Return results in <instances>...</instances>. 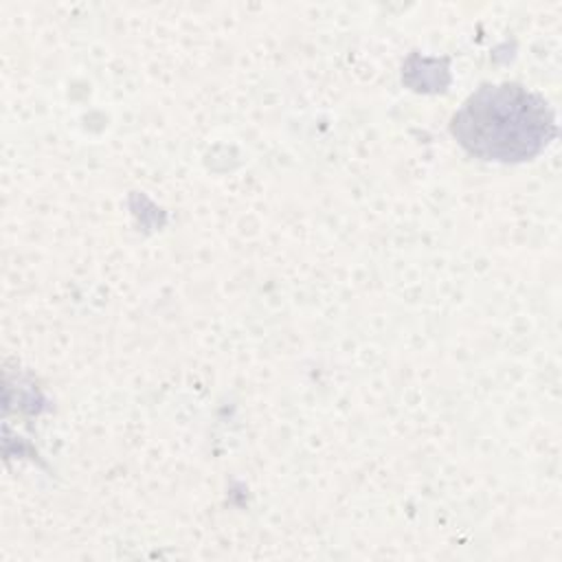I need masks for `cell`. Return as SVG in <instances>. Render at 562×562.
<instances>
[{
  "label": "cell",
  "instance_id": "6da1fadb",
  "mask_svg": "<svg viewBox=\"0 0 562 562\" xmlns=\"http://www.w3.org/2000/svg\"><path fill=\"white\" fill-rule=\"evenodd\" d=\"M454 138L485 160H525L553 134L544 99L516 83L479 88L452 116Z\"/></svg>",
  "mask_w": 562,
  "mask_h": 562
}]
</instances>
